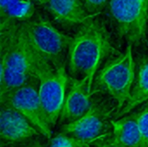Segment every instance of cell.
Instances as JSON below:
<instances>
[{"instance_id":"6da1fadb","label":"cell","mask_w":148,"mask_h":147,"mask_svg":"<svg viewBox=\"0 0 148 147\" xmlns=\"http://www.w3.org/2000/svg\"><path fill=\"white\" fill-rule=\"evenodd\" d=\"M0 96L37 80L40 55L24 23L0 20Z\"/></svg>"},{"instance_id":"7a4b0ae2","label":"cell","mask_w":148,"mask_h":147,"mask_svg":"<svg viewBox=\"0 0 148 147\" xmlns=\"http://www.w3.org/2000/svg\"><path fill=\"white\" fill-rule=\"evenodd\" d=\"M114 50L107 28L100 20L91 16L72 37L67 59L70 75L86 78L91 91L97 70Z\"/></svg>"},{"instance_id":"3957f363","label":"cell","mask_w":148,"mask_h":147,"mask_svg":"<svg viewBox=\"0 0 148 147\" xmlns=\"http://www.w3.org/2000/svg\"><path fill=\"white\" fill-rule=\"evenodd\" d=\"M132 47L127 44L123 54L106 62L96 77V85L117 102L119 111L128 102L136 78Z\"/></svg>"},{"instance_id":"277c9868","label":"cell","mask_w":148,"mask_h":147,"mask_svg":"<svg viewBox=\"0 0 148 147\" xmlns=\"http://www.w3.org/2000/svg\"><path fill=\"white\" fill-rule=\"evenodd\" d=\"M24 24L31 45L44 61L55 68L67 64L72 37L62 34L41 16Z\"/></svg>"},{"instance_id":"5b68a950","label":"cell","mask_w":148,"mask_h":147,"mask_svg":"<svg viewBox=\"0 0 148 147\" xmlns=\"http://www.w3.org/2000/svg\"><path fill=\"white\" fill-rule=\"evenodd\" d=\"M108 12L119 36L127 44H138L145 40L148 0H109Z\"/></svg>"},{"instance_id":"8992f818","label":"cell","mask_w":148,"mask_h":147,"mask_svg":"<svg viewBox=\"0 0 148 147\" xmlns=\"http://www.w3.org/2000/svg\"><path fill=\"white\" fill-rule=\"evenodd\" d=\"M37 78L40 101L52 127L60 118L69 82L66 64L55 68L40 56Z\"/></svg>"},{"instance_id":"52a82bcc","label":"cell","mask_w":148,"mask_h":147,"mask_svg":"<svg viewBox=\"0 0 148 147\" xmlns=\"http://www.w3.org/2000/svg\"><path fill=\"white\" fill-rule=\"evenodd\" d=\"M1 103H6L22 113L37 130L47 138L51 139V126L42 106L38 90L31 83L16 88L3 96Z\"/></svg>"},{"instance_id":"ba28073f","label":"cell","mask_w":148,"mask_h":147,"mask_svg":"<svg viewBox=\"0 0 148 147\" xmlns=\"http://www.w3.org/2000/svg\"><path fill=\"white\" fill-rule=\"evenodd\" d=\"M107 114L104 107L93 103L82 118L71 123L62 124L61 133L88 143L101 139L107 128Z\"/></svg>"},{"instance_id":"9c48e42d","label":"cell","mask_w":148,"mask_h":147,"mask_svg":"<svg viewBox=\"0 0 148 147\" xmlns=\"http://www.w3.org/2000/svg\"><path fill=\"white\" fill-rule=\"evenodd\" d=\"M0 136L2 145L22 144L41 133L18 111L6 103H1Z\"/></svg>"},{"instance_id":"30bf717a","label":"cell","mask_w":148,"mask_h":147,"mask_svg":"<svg viewBox=\"0 0 148 147\" xmlns=\"http://www.w3.org/2000/svg\"><path fill=\"white\" fill-rule=\"evenodd\" d=\"M69 90L60 114V122L68 124L82 118L91 107V91L86 78L69 79Z\"/></svg>"},{"instance_id":"8fae6325","label":"cell","mask_w":148,"mask_h":147,"mask_svg":"<svg viewBox=\"0 0 148 147\" xmlns=\"http://www.w3.org/2000/svg\"><path fill=\"white\" fill-rule=\"evenodd\" d=\"M47 6L54 19L63 25H82L93 16L82 0H49Z\"/></svg>"},{"instance_id":"7c38bea8","label":"cell","mask_w":148,"mask_h":147,"mask_svg":"<svg viewBox=\"0 0 148 147\" xmlns=\"http://www.w3.org/2000/svg\"><path fill=\"white\" fill-rule=\"evenodd\" d=\"M114 142L120 147H143L141 133L137 123V112L111 122Z\"/></svg>"},{"instance_id":"4fadbf2b","label":"cell","mask_w":148,"mask_h":147,"mask_svg":"<svg viewBox=\"0 0 148 147\" xmlns=\"http://www.w3.org/2000/svg\"><path fill=\"white\" fill-rule=\"evenodd\" d=\"M148 101V58L144 59L138 68L136 78L128 102L119 111L117 117H122Z\"/></svg>"},{"instance_id":"5bb4252c","label":"cell","mask_w":148,"mask_h":147,"mask_svg":"<svg viewBox=\"0 0 148 147\" xmlns=\"http://www.w3.org/2000/svg\"><path fill=\"white\" fill-rule=\"evenodd\" d=\"M35 11V3L29 0H0V20L25 23Z\"/></svg>"},{"instance_id":"9a60e30c","label":"cell","mask_w":148,"mask_h":147,"mask_svg":"<svg viewBox=\"0 0 148 147\" xmlns=\"http://www.w3.org/2000/svg\"><path fill=\"white\" fill-rule=\"evenodd\" d=\"M49 140V147H91L88 142L62 133L51 138Z\"/></svg>"},{"instance_id":"2e32d148","label":"cell","mask_w":148,"mask_h":147,"mask_svg":"<svg viewBox=\"0 0 148 147\" xmlns=\"http://www.w3.org/2000/svg\"><path fill=\"white\" fill-rule=\"evenodd\" d=\"M137 123L141 133L143 147H148V101L137 112Z\"/></svg>"},{"instance_id":"e0dca14e","label":"cell","mask_w":148,"mask_h":147,"mask_svg":"<svg viewBox=\"0 0 148 147\" xmlns=\"http://www.w3.org/2000/svg\"><path fill=\"white\" fill-rule=\"evenodd\" d=\"M86 10L90 16H96L100 13L106 5H108L109 0H82Z\"/></svg>"},{"instance_id":"ac0fdd59","label":"cell","mask_w":148,"mask_h":147,"mask_svg":"<svg viewBox=\"0 0 148 147\" xmlns=\"http://www.w3.org/2000/svg\"><path fill=\"white\" fill-rule=\"evenodd\" d=\"M18 147H45V146L38 139H32L30 140L20 144Z\"/></svg>"},{"instance_id":"d6986e66","label":"cell","mask_w":148,"mask_h":147,"mask_svg":"<svg viewBox=\"0 0 148 147\" xmlns=\"http://www.w3.org/2000/svg\"><path fill=\"white\" fill-rule=\"evenodd\" d=\"M95 147H120L118 145H116L113 139H108V140H105L103 139V141H101L99 142Z\"/></svg>"},{"instance_id":"ffe728a7","label":"cell","mask_w":148,"mask_h":147,"mask_svg":"<svg viewBox=\"0 0 148 147\" xmlns=\"http://www.w3.org/2000/svg\"><path fill=\"white\" fill-rule=\"evenodd\" d=\"M29 1L33 2L34 3H37L41 5H47L49 2V0H29Z\"/></svg>"}]
</instances>
